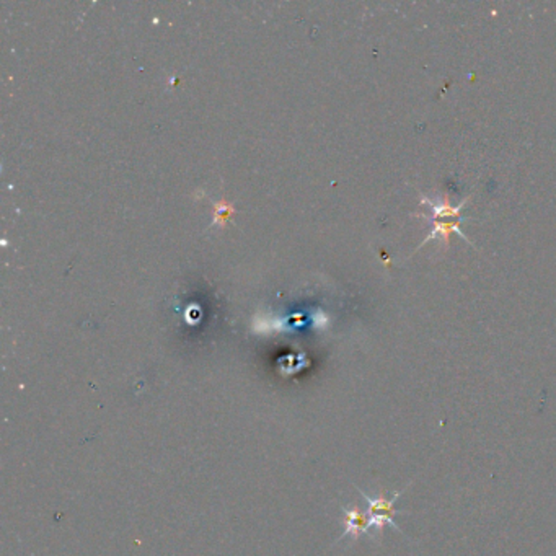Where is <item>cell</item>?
Masks as SVG:
<instances>
[{
  "instance_id": "7a4b0ae2",
  "label": "cell",
  "mask_w": 556,
  "mask_h": 556,
  "mask_svg": "<svg viewBox=\"0 0 556 556\" xmlns=\"http://www.w3.org/2000/svg\"><path fill=\"white\" fill-rule=\"evenodd\" d=\"M343 514H344V532L343 535L338 538L343 540L344 537L351 535L354 540H358L363 533L370 532V519L369 514H365L359 509V507H343Z\"/></svg>"
},
{
  "instance_id": "5b68a950",
  "label": "cell",
  "mask_w": 556,
  "mask_h": 556,
  "mask_svg": "<svg viewBox=\"0 0 556 556\" xmlns=\"http://www.w3.org/2000/svg\"><path fill=\"white\" fill-rule=\"evenodd\" d=\"M234 212V208L230 206V204H227L225 201H220L215 204V224H225V220L229 215Z\"/></svg>"
},
{
  "instance_id": "277c9868",
  "label": "cell",
  "mask_w": 556,
  "mask_h": 556,
  "mask_svg": "<svg viewBox=\"0 0 556 556\" xmlns=\"http://www.w3.org/2000/svg\"><path fill=\"white\" fill-rule=\"evenodd\" d=\"M431 224L434 225V229L428 237H426L424 242L421 245L428 244V242H431L433 239H441L442 244L447 245L449 244V237H450L452 232H455V234L460 235L462 239L467 240L465 234H463V232L460 230V227H458L460 220H447V222H441V220H431Z\"/></svg>"
},
{
  "instance_id": "3957f363",
  "label": "cell",
  "mask_w": 556,
  "mask_h": 556,
  "mask_svg": "<svg viewBox=\"0 0 556 556\" xmlns=\"http://www.w3.org/2000/svg\"><path fill=\"white\" fill-rule=\"evenodd\" d=\"M421 203L428 204V206L431 208V210H433V215H428V214H416V215H418V217H421V219H428V220H439V219H444V217L446 219H453V220H460V219H458V215H460L462 209H463V204H465V201H462L457 208H452L450 203L447 201V199H444V201H442V203H434V201H431V199H428V198H421Z\"/></svg>"
},
{
  "instance_id": "6da1fadb",
  "label": "cell",
  "mask_w": 556,
  "mask_h": 556,
  "mask_svg": "<svg viewBox=\"0 0 556 556\" xmlns=\"http://www.w3.org/2000/svg\"><path fill=\"white\" fill-rule=\"evenodd\" d=\"M359 493L363 494V498L367 501V506H369L367 514H369V519H370V527H375V531L380 532L385 526H392L395 531L402 532L400 527H398L395 522V514H397L395 503L397 499L400 498L403 491L393 494L392 499H385L383 496H379V498H370V496L365 494L363 489H359Z\"/></svg>"
}]
</instances>
